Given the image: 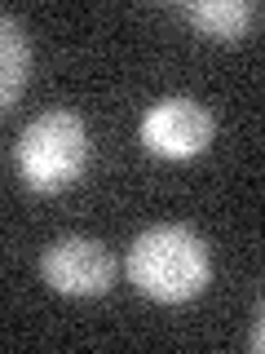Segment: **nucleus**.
Listing matches in <instances>:
<instances>
[{
    "mask_svg": "<svg viewBox=\"0 0 265 354\" xmlns=\"http://www.w3.org/2000/svg\"><path fill=\"white\" fill-rule=\"evenodd\" d=\"M128 274L155 301H190L213 279V252L190 226H150L128 248Z\"/></svg>",
    "mask_w": 265,
    "mask_h": 354,
    "instance_id": "1",
    "label": "nucleus"
},
{
    "mask_svg": "<svg viewBox=\"0 0 265 354\" xmlns=\"http://www.w3.org/2000/svg\"><path fill=\"white\" fill-rule=\"evenodd\" d=\"M88 164V129L75 111H44L18 138V169L36 191H62Z\"/></svg>",
    "mask_w": 265,
    "mask_h": 354,
    "instance_id": "2",
    "label": "nucleus"
},
{
    "mask_svg": "<svg viewBox=\"0 0 265 354\" xmlns=\"http://www.w3.org/2000/svg\"><path fill=\"white\" fill-rule=\"evenodd\" d=\"M213 111L195 97H159L141 115V142L164 160H190L213 142Z\"/></svg>",
    "mask_w": 265,
    "mask_h": 354,
    "instance_id": "3",
    "label": "nucleus"
},
{
    "mask_svg": "<svg viewBox=\"0 0 265 354\" xmlns=\"http://www.w3.org/2000/svg\"><path fill=\"white\" fill-rule=\"evenodd\" d=\"M40 270H44V283L66 297H102L115 279L110 252L97 239H80V235L49 243L40 257Z\"/></svg>",
    "mask_w": 265,
    "mask_h": 354,
    "instance_id": "4",
    "label": "nucleus"
},
{
    "mask_svg": "<svg viewBox=\"0 0 265 354\" xmlns=\"http://www.w3.org/2000/svg\"><path fill=\"white\" fill-rule=\"evenodd\" d=\"M181 14L190 18L204 36L235 40L261 18V5L257 0H190V5H181Z\"/></svg>",
    "mask_w": 265,
    "mask_h": 354,
    "instance_id": "5",
    "label": "nucleus"
},
{
    "mask_svg": "<svg viewBox=\"0 0 265 354\" xmlns=\"http://www.w3.org/2000/svg\"><path fill=\"white\" fill-rule=\"evenodd\" d=\"M27 71H31L27 31H22L18 18L0 14V111H9L18 102L22 84H27Z\"/></svg>",
    "mask_w": 265,
    "mask_h": 354,
    "instance_id": "6",
    "label": "nucleus"
}]
</instances>
